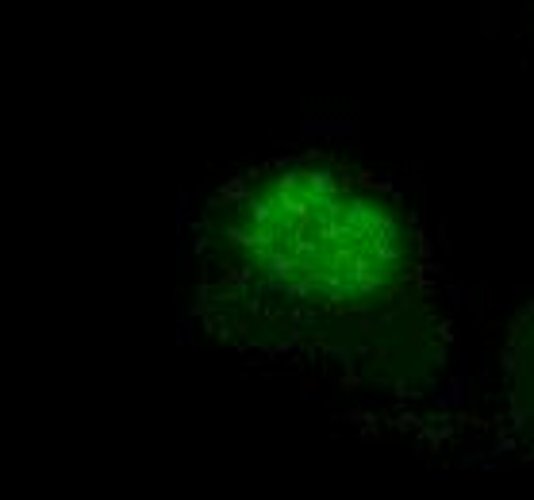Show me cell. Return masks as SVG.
I'll use <instances>...</instances> for the list:
<instances>
[{
    "mask_svg": "<svg viewBox=\"0 0 534 500\" xmlns=\"http://www.w3.org/2000/svg\"><path fill=\"white\" fill-rule=\"evenodd\" d=\"M216 219L219 300L250 308L254 327L350 347L404 316L423 289L412 219L354 169L269 166L216 204Z\"/></svg>",
    "mask_w": 534,
    "mask_h": 500,
    "instance_id": "6da1fadb",
    "label": "cell"
},
{
    "mask_svg": "<svg viewBox=\"0 0 534 500\" xmlns=\"http://www.w3.org/2000/svg\"><path fill=\"white\" fill-rule=\"evenodd\" d=\"M523 339H527V347H523V370H527L523 392H527V397H530V404H534V316H530V327L523 331Z\"/></svg>",
    "mask_w": 534,
    "mask_h": 500,
    "instance_id": "7a4b0ae2",
    "label": "cell"
}]
</instances>
